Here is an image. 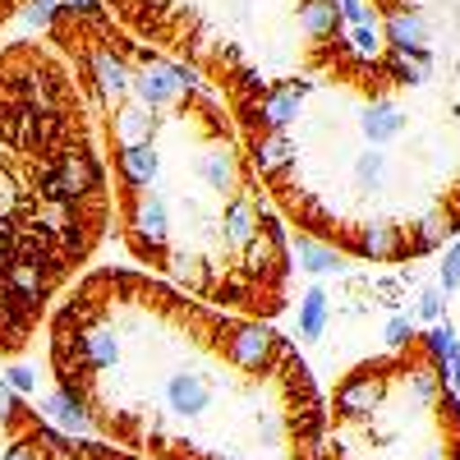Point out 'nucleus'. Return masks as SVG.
Returning a JSON list of instances; mask_svg holds the SVG:
<instances>
[{
    "label": "nucleus",
    "mask_w": 460,
    "mask_h": 460,
    "mask_svg": "<svg viewBox=\"0 0 460 460\" xmlns=\"http://www.w3.org/2000/svg\"><path fill=\"white\" fill-rule=\"evenodd\" d=\"M56 387L143 460H327V405L267 318L134 267L79 277L47 318Z\"/></svg>",
    "instance_id": "nucleus-1"
},
{
    "label": "nucleus",
    "mask_w": 460,
    "mask_h": 460,
    "mask_svg": "<svg viewBox=\"0 0 460 460\" xmlns=\"http://www.w3.org/2000/svg\"><path fill=\"white\" fill-rule=\"evenodd\" d=\"M47 42L93 106L125 249L212 309L272 323L290 304V240L226 102L106 10L60 5Z\"/></svg>",
    "instance_id": "nucleus-2"
},
{
    "label": "nucleus",
    "mask_w": 460,
    "mask_h": 460,
    "mask_svg": "<svg viewBox=\"0 0 460 460\" xmlns=\"http://www.w3.org/2000/svg\"><path fill=\"white\" fill-rule=\"evenodd\" d=\"M111 212V166L69 60L37 37L0 47V359L32 345Z\"/></svg>",
    "instance_id": "nucleus-3"
},
{
    "label": "nucleus",
    "mask_w": 460,
    "mask_h": 460,
    "mask_svg": "<svg viewBox=\"0 0 460 460\" xmlns=\"http://www.w3.org/2000/svg\"><path fill=\"white\" fill-rule=\"evenodd\" d=\"M447 327L414 332L355 364L327 405V460H460V396L447 382Z\"/></svg>",
    "instance_id": "nucleus-4"
},
{
    "label": "nucleus",
    "mask_w": 460,
    "mask_h": 460,
    "mask_svg": "<svg viewBox=\"0 0 460 460\" xmlns=\"http://www.w3.org/2000/svg\"><path fill=\"white\" fill-rule=\"evenodd\" d=\"M382 88L460 208V0H368Z\"/></svg>",
    "instance_id": "nucleus-5"
},
{
    "label": "nucleus",
    "mask_w": 460,
    "mask_h": 460,
    "mask_svg": "<svg viewBox=\"0 0 460 460\" xmlns=\"http://www.w3.org/2000/svg\"><path fill=\"white\" fill-rule=\"evenodd\" d=\"M0 460H74V438L60 433L0 377Z\"/></svg>",
    "instance_id": "nucleus-6"
},
{
    "label": "nucleus",
    "mask_w": 460,
    "mask_h": 460,
    "mask_svg": "<svg viewBox=\"0 0 460 460\" xmlns=\"http://www.w3.org/2000/svg\"><path fill=\"white\" fill-rule=\"evenodd\" d=\"M42 414L51 419V424H56L60 433H69V438H88V433H93V424L84 419V410L74 405V401H69V396H65L60 387H56V392H51V396L42 401Z\"/></svg>",
    "instance_id": "nucleus-7"
},
{
    "label": "nucleus",
    "mask_w": 460,
    "mask_h": 460,
    "mask_svg": "<svg viewBox=\"0 0 460 460\" xmlns=\"http://www.w3.org/2000/svg\"><path fill=\"white\" fill-rule=\"evenodd\" d=\"M323 332H327V290L314 286L309 295H304V309H299V336L323 341Z\"/></svg>",
    "instance_id": "nucleus-8"
},
{
    "label": "nucleus",
    "mask_w": 460,
    "mask_h": 460,
    "mask_svg": "<svg viewBox=\"0 0 460 460\" xmlns=\"http://www.w3.org/2000/svg\"><path fill=\"white\" fill-rule=\"evenodd\" d=\"M295 258H299L304 267H309V272H336V267L345 262V253H336L332 244H318V240H309V235H299Z\"/></svg>",
    "instance_id": "nucleus-9"
},
{
    "label": "nucleus",
    "mask_w": 460,
    "mask_h": 460,
    "mask_svg": "<svg viewBox=\"0 0 460 460\" xmlns=\"http://www.w3.org/2000/svg\"><path fill=\"white\" fill-rule=\"evenodd\" d=\"M74 460H143V456H129L111 442H88V438H74Z\"/></svg>",
    "instance_id": "nucleus-10"
},
{
    "label": "nucleus",
    "mask_w": 460,
    "mask_h": 460,
    "mask_svg": "<svg viewBox=\"0 0 460 460\" xmlns=\"http://www.w3.org/2000/svg\"><path fill=\"white\" fill-rule=\"evenodd\" d=\"M442 290H460V240L447 244V258H442Z\"/></svg>",
    "instance_id": "nucleus-11"
},
{
    "label": "nucleus",
    "mask_w": 460,
    "mask_h": 460,
    "mask_svg": "<svg viewBox=\"0 0 460 460\" xmlns=\"http://www.w3.org/2000/svg\"><path fill=\"white\" fill-rule=\"evenodd\" d=\"M419 309H424L429 323H438V318H442V295H438V290H424V295H419Z\"/></svg>",
    "instance_id": "nucleus-12"
},
{
    "label": "nucleus",
    "mask_w": 460,
    "mask_h": 460,
    "mask_svg": "<svg viewBox=\"0 0 460 460\" xmlns=\"http://www.w3.org/2000/svg\"><path fill=\"white\" fill-rule=\"evenodd\" d=\"M410 336H414V327H410L405 318H392V323H387V341H392V345H401V341H410Z\"/></svg>",
    "instance_id": "nucleus-13"
},
{
    "label": "nucleus",
    "mask_w": 460,
    "mask_h": 460,
    "mask_svg": "<svg viewBox=\"0 0 460 460\" xmlns=\"http://www.w3.org/2000/svg\"><path fill=\"white\" fill-rule=\"evenodd\" d=\"M28 5H32V0H0V28H5L14 14H23Z\"/></svg>",
    "instance_id": "nucleus-14"
},
{
    "label": "nucleus",
    "mask_w": 460,
    "mask_h": 460,
    "mask_svg": "<svg viewBox=\"0 0 460 460\" xmlns=\"http://www.w3.org/2000/svg\"><path fill=\"white\" fill-rule=\"evenodd\" d=\"M10 387L23 396V392H32V368H10Z\"/></svg>",
    "instance_id": "nucleus-15"
}]
</instances>
